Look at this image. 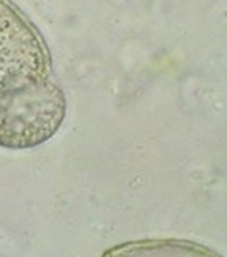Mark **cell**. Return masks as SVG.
<instances>
[{
  "label": "cell",
  "mask_w": 227,
  "mask_h": 257,
  "mask_svg": "<svg viewBox=\"0 0 227 257\" xmlns=\"http://www.w3.org/2000/svg\"><path fill=\"white\" fill-rule=\"evenodd\" d=\"M67 98L53 72L0 86V148L20 151L41 146L60 131Z\"/></svg>",
  "instance_id": "6da1fadb"
},
{
  "label": "cell",
  "mask_w": 227,
  "mask_h": 257,
  "mask_svg": "<svg viewBox=\"0 0 227 257\" xmlns=\"http://www.w3.org/2000/svg\"><path fill=\"white\" fill-rule=\"evenodd\" d=\"M52 70L48 47L36 26L12 0H0V86Z\"/></svg>",
  "instance_id": "7a4b0ae2"
}]
</instances>
